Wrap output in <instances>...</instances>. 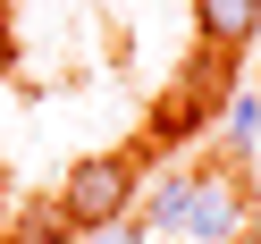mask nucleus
<instances>
[{
	"label": "nucleus",
	"mask_w": 261,
	"mask_h": 244,
	"mask_svg": "<svg viewBox=\"0 0 261 244\" xmlns=\"http://www.w3.org/2000/svg\"><path fill=\"white\" fill-rule=\"evenodd\" d=\"M219 135L236 143V152L261 143V93H227V101H219Z\"/></svg>",
	"instance_id": "obj_5"
},
{
	"label": "nucleus",
	"mask_w": 261,
	"mask_h": 244,
	"mask_svg": "<svg viewBox=\"0 0 261 244\" xmlns=\"http://www.w3.org/2000/svg\"><path fill=\"white\" fill-rule=\"evenodd\" d=\"M25 244H76V227L59 219V202H51V210H34V219H25Z\"/></svg>",
	"instance_id": "obj_7"
},
{
	"label": "nucleus",
	"mask_w": 261,
	"mask_h": 244,
	"mask_svg": "<svg viewBox=\"0 0 261 244\" xmlns=\"http://www.w3.org/2000/svg\"><path fill=\"white\" fill-rule=\"evenodd\" d=\"M135 152H85L68 177H59V219L68 227H101V219H126L135 210Z\"/></svg>",
	"instance_id": "obj_1"
},
{
	"label": "nucleus",
	"mask_w": 261,
	"mask_h": 244,
	"mask_svg": "<svg viewBox=\"0 0 261 244\" xmlns=\"http://www.w3.org/2000/svg\"><path fill=\"white\" fill-rule=\"evenodd\" d=\"M76 244H152V236H143V219L126 210V219H101V227H76Z\"/></svg>",
	"instance_id": "obj_6"
},
{
	"label": "nucleus",
	"mask_w": 261,
	"mask_h": 244,
	"mask_svg": "<svg viewBox=\"0 0 261 244\" xmlns=\"http://www.w3.org/2000/svg\"><path fill=\"white\" fill-rule=\"evenodd\" d=\"M186 202H194V169H177V177H152V185H143V236H177V227H186Z\"/></svg>",
	"instance_id": "obj_4"
},
{
	"label": "nucleus",
	"mask_w": 261,
	"mask_h": 244,
	"mask_svg": "<svg viewBox=\"0 0 261 244\" xmlns=\"http://www.w3.org/2000/svg\"><path fill=\"white\" fill-rule=\"evenodd\" d=\"M253 227V194H244V169H194V202L177 244H236Z\"/></svg>",
	"instance_id": "obj_2"
},
{
	"label": "nucleus",
	"mask_w": 261,
	"mask_h": 244,
	"mask_svg": "<svg viewBox=\"0 0 261 244\" xmlns=\"http://www.w3.org/2000/svg\"><path fill=\"white\" fill-rule=\"evenodd\" d=\"M186 9H194L202 51H244V42H261V0H186Z\"/></svg>",
	"instance_id": "obj_3"
}]
</instances>
